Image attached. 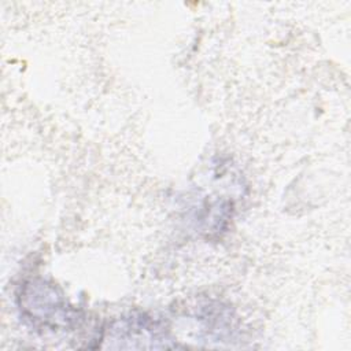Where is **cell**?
Instances as JSON below:
<instances>
[{"instance_id":"obj_1","label":"cell","mask_w":351,"mask_h":351,"mask_svg":"<svg viewBox=\"0 0 351 351\" xmlns=\"http://www.w3.org/2000/svg\"><path fill=\"white\" fill-rule=\"evenodd\" d=\"M21 310L34 322L58 326L67 325L71 321L69 315L71 308L66 306V300L56 292V288L43 281H29L25 284L19 295Z\"/></svg>"}]
</instances>
